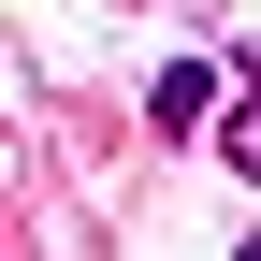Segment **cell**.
<instances>
[{"label":"cell","mask_w":261,"mask_h":261,"mask_svg":"<svg viewBox=\"0 0 261 261\" xmlns=\"http://www.w3.org/2000/svg\"><path fill=\"white\" fill-rule=\"evenodd\" d=\"M203 116H218V58H174L145 87V130H203Z\"/></svg>","instance_id":"obj_1"},{"label":"cell","mask_w":261,"mask_h":261,"mask_svg":"<svg viewBox=\"0 0 261 261\" xmlns=\"http://www.w3.org/2000/svg\"><path fill=\"white\" fill-rule=\"evenodd\" d=\"M232 174H247V189H261V44H247V58H232Z\"/></svg>","instance_id":"obj_2"},{"label":"cell","mask_w":261,"mask_h":261,"mask_svg":"<svg viewBox=\"0 0 261 261\" xmlns=\"http://www.w3.org/2000/svg\"><path fill=\"white\" fill-rule=\"evenodd\" d=\"M232 261H261V232H247V247H232Z\"/></svg>","instance_id":"obj_3"}]
</instances>
